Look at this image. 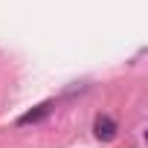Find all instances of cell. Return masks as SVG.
<instances>
[{
    "label": "cell",
    "mask_w": 148,
    "mask_h": 148,
    "mask_svg": "<svg viewBox=\"0 0 148 148\" xmlns=\"http://www.w3.org/2000/svg\"><path fill=\"white\" fill-rule=\"evenodd\" d=\"M116 122L108 116V113H99L96 116V122H93V134H96V139H102V142H110V139H116Z\"/></svg>",
    "instance_id": "obj_1"
},
{
    "label": "cell",
    "mask_w": 148,
    "mask_h": 148,
    "mask_svg": "<svg viewBox=\"0 0 148 148\" xmlns=\"http://www.w3.org/2000/svg\"><path fill=\"white\" fill-rule=\"evenodd\" d=\"M49 110H52V102H41V105H38L35 110L23 113V116L18 119V125H32V122H41V119H44V116H47Z\"/></svg>",
    "instance_id": "obj_2"
}]
</instances>
